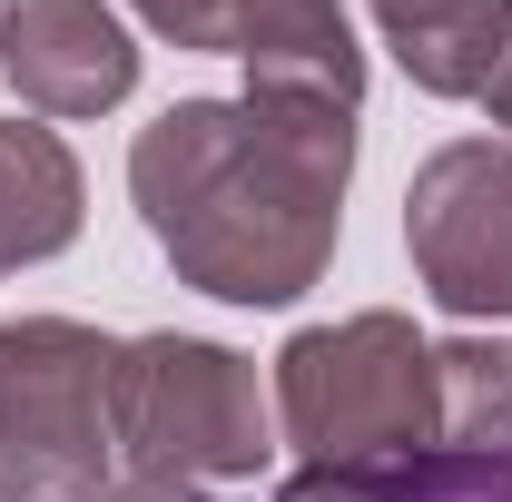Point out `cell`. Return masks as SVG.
<instances>
[{"mask_svg":"<svg viewBox=\"0 0 512 502\" xmlns=\"http://www.w3.org/2000/svg\"><path fill=\"white\" fill-rule=\"evenodd\" d=\"M355 119L296 99H178L138 128L128 197L178 286L217 306H296L335 266Z\"/></svg>","mask_w":512,"mask_h":502,"instance_id":"1","label":"cell"},{"mask_svg":"<svg viewBox=\"0 0 512 502\" xmlns=\"http://www.w3.org/2000/svg\"><path fill=\"white\" fill-rule=\"evenodd\" d=\"M119 483V335L79 315L0 325V502H99Z\"/></svg>","mask_w":512,"mask_h":502,"instance_id":"2","label":"cell"},{"mask_svg":"<svg viewBox=\"0 0 512 502\" xmlns=\"http://www.w3.org/2000/svg\"><path fill=\"white\" fill-rule=\"evenodd\" d=\"M276 424L306 463H404L434 424V345L404 315L306 325L276 355Z\"/></svg>","mask_w":512,"mask_h":502,"instance_id":"3","label":"cell"},{"mask_svg":"<svg viewBox=\"0 0 512 502\" xmlns=\"http://www.w3.org/2000/svg\"><path fill=\"white\" fill-rule=\"evenodd\" d=\"M266 394L256 365L207 335L119 345V473L168 483H256L266 473Z\"/></svg>","mask_w":512,"mask_h":502,"instance_id":"4","label":"cell"},{"mask_svg":"<svg viewBox=\"0 0 512 502\" xmlns=\"http://www.w3.org/2000/svg\"><path fill=\"white\" fill-rule=\"evenodd\" d=\"M424 296L463 325H512V138H453L404 188Z\"/></svg>","mask_w":512,"mask_h":502,"instance_id":"5","label":"cell"},{"mask_svg":"<svg viewBox=\"0 0 512 502\" xmlns=\"http://www.w3.org/2000/svg\"><path fill=\"white\" fill-rule=\"evenodd\" d=\"M0 69L30 99V119H99L138 89V50L109 0H20Z\"/></svg>","mask_w":512,"mask_h":502,"instance_id":"6","label":"cell"},{"mask_svg":"<svg viewBox=\"0 0 512 502\" xmlns=\"http://www.w3.org/2000/svg\"><path fill=\"white\" fill-rule=\"evenodd\" d=\"M247 99H296V109H365V50L345 30L335 0H237V40Z\"/></svg>","mask_w":512,"mask_h":502,"instance_id":"7","label":"cell"},{"mask_svg":"<svg viewBox=\"0 0 512 502\" xmlns=\"http://www.w3.org/2000/svg\"><path fill=\"white\" fill-rule=\"evenodd\" d=\"M424 99H483L512 60V0H365Z\"/></svg>","mask_w":512,"mask_h":502,"instance_id":"8","label":"cell"},{"mask_svg":"<svg viewBox=\"0 0 512 502\" xmlns=\"http://www.w3.org/2000/svg\"><path fill=\"white\" fill-rule=\"evenodd\" d=\"M79 237V158L50 119H0V276Z\"/></svg>","mask_w":512,"mask_h":502,"instance_id":"9","label":"cell"},{"mask_svg":"<svg viewBox=\"0 0 512 502\" xmlns=\"http://www.w3.org/2000/svg\"><path fill=\"white\" fill-rule=\"evenodd\" d=\"M434 443H512V335L473 325L434 345Z\"/></svg>","mask_w":512,"mask_h":502,"instance_id":"10","label":"cell"},{"mask_svg":"<svg viewBox=\"0 0 512 502\" xmlns=\"http://www.w3.org/2000/svg\"><path fill=\"white\" fill-rule=\"evenodd\" d=\"M384 502H512V443H424L404 463H375Z\"/></svg>","mask_w":512,"mask_h":502,"instance_id":"11","label":"cell"},{"mask_svg":"<svg viewBox=\"0 0 512 502\" xmlns=\"http://www.w3.org/2000/svg\"><path fill=\"white\" fill-rule=\"evenodd\" d=\"M128 10L178 50H227L237 40V0H128Z\"/></svg>","mask_w":512,"mask_h":502,"instance_id":"12","label":"cell"},{"mask_svg":"<svg viewBox=\"0 0 512 502\" xmlns=\"http://www.w3.org/2000/svg\"><path fill=\"white\" fill-rule=\"evenodd\" d=\"M99 502H207V483H168V473H119Z\"/></svg>","mask_w":512,"mask_h":502,"instance_id":"13","label":"cell"},{"mask_svg":"<svg viewBox=\"0 0 512 502\" xmlns=\"http://www.w3.org/2000/svg\"><path fill=\"white\" fill-rule=\"evenodd\" d=\"M483 109H493V128H503V138H512V60L493 69V89H483Z\"/></svg>","mask_w":512,"mask_h":502,"instance_id":"14","label":"cell"},{"mask_svg":"<svg viewBox=\"0 0 512 502\" xmlns=\"http://www.w3.org/2000/svg\"><path fill=\"white\" fill-rule=\"evenodd\" d=\"M10 10H20V0H0V40H10Z\"/></svg>","mask_w":512,"mask_h":502,"instance_id":"15","label":"cell"}]
</instances>
